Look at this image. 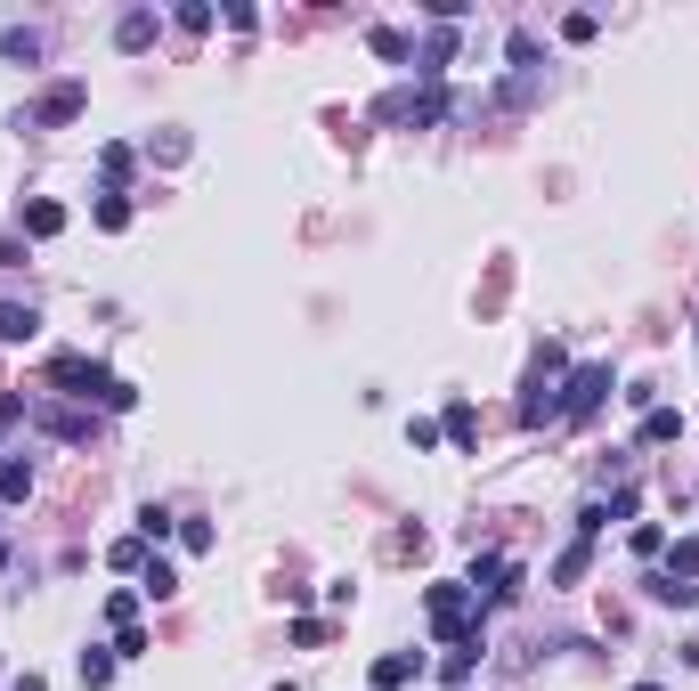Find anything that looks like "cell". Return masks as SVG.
<instances>
[{
	"label": "cell",
	"instance_id": "1",
	"mask_svg": "<svg viewBox=\"0 0 699 691\" xmlns=\"http://www.w3.org/2000/svg\"><path fill=\"white\" fill-rule=\"evenodd\" d=\"M49 374H57V383H66L74 399H98V407H139V391H131V383H114V374H106L98 358H82V350H57V358H49Z\"/></svg>",
	"mask_w": 699,
	"mask_h": 691
},
{
	"label": "cell",
	"instance_id": "18",
	"mask_svg": "<svg viewBox=\"0 0 699 691\" xmlns=\"http://www.w3.org/2000/svg\"><path fill=\"white\" fill-rule=\"evenodd\" d=\"M634 553L659 561V553H667V529H659V521H643V529H634Z\"/></svg>",
	"mask_w": 699,
	"mask_h": 691
},
{
	"label": "cell",
	"instance_id": "11",
	"mask_svg": "<svg viewBox=\"0 0 699 691\" xmlns=\"http://www.w3.org/2000/svg\"><path fill=\"white\" fill-rule=\"evenodd\" d=\"M114 41H122V49H147V41H155V9H131V17L114 25Z\"/></svg>",
	"mask_w": 699,
	"mask_h": 691
},
{
	"label": "cell",
	"instance_id": "20",
	"mask_svg": "<svg viewBox=\"0 0 699 691\" xmlns=\"http://www.w3.org/2000/svg\"><path fill=\"white\" fill-rule=\"evenodd\" d=\"M407 448H415V456H431V448H439V423H423V415H415V423H407Z\"/></svg>",
	"mask_w": 699,
	"mask_h": 691
},
{
	"label": "cell",
	"instance_id": "14",
	"mask_svg": "<svg viewBox=\"0 0 699 691\" xmlns=\"http://www.w3.org/2000/svg\"><path fill=\"white\" fill-rule=\"evenodd\" d=\"M643 439H651V448H667V439H683V415H675V407H651V415H643Z\"/></svg>",
	"mask_w": 699,
	"mask_h": 691
},
{
	"label": "cell",
	"instance_id": "4",
	"mask_svg": "<svg viewBox=\"0 0 699 691\" xmlns=\"http://www.w3.org/2000/svg\"><path fill=\"white\" fill-rule=\"evenodd\" d=\"M602 399H610V366H578V374H569V391H561V423H586Z\"/></svg>",
	"mask_w": 699,
	"mask_h": 691
},
{
	"label": "cell",
	"instance_id": "2",
	"mask_svg": "<svg viewBox=\"0 0 699 691\" xmlns=\"http://www.w3.org/2000/svg\"><path fill=\"white\" fill-rule=\"evenodd\" d=\"M431 626L448 635V651L456 643H480V594L472 586H431Z\"/></svg>",
	"mask_w": 699,
	"mask_h": 691
},
{
	"label": "cell",
	"instance_id": "24",
	"mask_svg": "<svg viewBox=\"0 0 699 691\" xmlns=\"http://www.w3.org/2000/svg\"><path fill=\"white\" fill-rule=\"evenodd\" d=\"M277 691H293V683H277Z\"/></svg>",
	"mask_w": 699,
	"mask_h": 691
},
{
	"label": "cell",
	"instance_id": "3",
	"mask_svg": "<svg viewBox=\"0 0 699 691\" xmlns=\"http://www.w3.org/2000/svg\"><path fill=\"white\" fill-rule=\"evenodd\" d=\"M521 423H561V350L545 342L529 366V391H521Z\"/></svg>",
	"mask_w": 699,
	"mask_h": 691
},
{
	"label": "cell",
	"instance_id": "7",
	"mask_svg": "<svg viewBox=\"0 0 699 691\" xmlns=\"http://www.w3.org/2000/svg\"><path fill=\"white\" fill-rule=\"evenodd\" d=\"M415 667H423L415 651H383V659H374V691H399V683H407Z\"/></svg>",
	"mask_w": 699,
	"mask_h": 691
},
{
	"label": "cell",
	"instance_id": "19",
	"mask_svg": "<svg viewBox=\"0 0 699 691\" xmlns=\"http://www.w3.org/2000/svg\"><path fill=\"white\" fill-rule=\"evenodd\" d=\"M82 683H90V691L114 683V659H106V651H82Z\"/></svg>",
	"mask_w": 699,
	"mask_h": 691
},
{
	"label": "cell",
	"instance_id": "12",
	"mask_svg": "<svg viewBox=\"0 0 699 691\" xmlns=\"http://www.w3.org/2000/svg\"><path fill=\"white\" fill-rule=\"evenodd\" d=\"M659 578H675V586H691V578H699V537H683V545L667 553V570H659Z\"/></svg>",
	"mask_w": 699,
	"mask_h": 691
},
{
	"label": "cell",
	"instance_id": "9",
	"mask_svg": "<svg viewBox=\"0 0 699 691\" xmlns=\"http://www.w3.org/2000/svg\"><path fill=\"white\" fill-rule=\"evenodd\" d=\"M0 496H9V505L33 496V464H25V456H0Z\"/></svg>",
	"mask_w": 699,
	"mask_h": 691
},
{
	"label": "cell",
	"instance_id": "6",
	"mask_svg": "<svg viewBox=\"0 0 699 691\" xmlns=\"http://www.w3.org/2000/svg\"><path fill=\"white\" fill-rule=\"evenodd\" d=\"M41 318H33V301H0V342H33Z\"/></svg>",
	"mask_w": 699,
	"mask_h": 691
},
{
	"label": "cell",
	"instance_id": "8",
	"mask_svg": "<svg viewBox=\"0 0 699 691\" xmlns=\"http://www.w3.org/2000/svg\"><path fill=\"white\" fill-rule=\"evenodd\" d=\"M366 41H374V57H383V66H407V57H415V41H407L399 25H374Z\"/></svg>",
	"mask_w": 699,
	"mask_h": 691
},
{
	"label": "cell",
	"instance_id": "17",
	"mask_svg": "<svg viewBox=\"0 0 699 691\" xmlns=\"http://www.w3.org/2000/svg\"><path fill=\"white\" fill-rule=\"evenodd\" d=\"M90 220L114 236V228H131V204H122V196H98V212H90Z\"/></svg>",
	"mask_w": 699,
	"mask_h": 691
},
{
	"label": "cell",
	"instance_id": "23",
	"mask_svg": "<svg viewBox=\"0 0 699 691\" xmlns=\"http://www.w3.org/2000/svg\"><path fill=\"white\" fill-rule=\"evenodd\" d=\"M634 691H659V683H634Z\"/></svg>",
	"mask_w": 699,
	"mask_h": 691
},
{
	"label": "cell",
	"instance_id": "10",
	"mask_svg": "<svg viewBox=\"0 0 699 691\" xmlns=\"http://www.w3.org/2000/svg\"><path fill=\"white\" fill-rule=\"evenodd\" d=\"M57 228H66V204L33 196V204H25V236H57Z\"/></svg>",
	"mask_w": 699,
	"mask_h": 691
},
{
	"label": "cell",
	"instance_id": "5",
	"mask_svg": "<svg viewBox=\"0 0 699 691\" xmlns=\"http://www.w3.org/2000/svg\"><path fill=\"white\" fill-rule=\"evenodd\" d=\"M74 114H82V82H57V90L33 106V122H74Z\"/></svg>",
	"mask_w": 699,
	"mask_h": 691
},
{
	"label": "cell",
	"instance_id": "21",
	"mask_svg": "<svg viewBox=\"0 0 699 691\" xmlns=\"http://www.w3.org/2000/svg\"><path fill=\"white\" fill-rule=\"evenodd\" d=\"M9 691H49V683H41V675H17V683H9Z\"/></svg>",
	"mask_w": 699,
	"mask_h": 691
},
{
	"label": "cell",
	"instance_id": "15",
	"mask_svg": "<svg viewBox=\"0 0 699 691\" xmlns=\"http://www.w3.org/2000/svg\"><path fill=\"white\" fill-rule=\"evenodd\" d=\"M586 561H594V545L578 537V545H569V553L553 561V586H578V578H586Z\"/></svg>",
	"mask_w": 699,
	"mask_h": 691
},
{
	"label": "cell",
	"instance_id": "13",
	"mask_svg": "<svg viewBox=\"0 0 699 691\" xmlns=\"http://www.w3.org/2000/svg\"><path fill=\"white\" fill-rule=\"evenodd\" d=\"M139 594L171 602V594H179V570H171V561H147V570H139Z\"/></svg>",
	"mask_w": 699,
	"mask_h": 691
},
{
	"label": "cell",
	"instance_id": "22",
	"mask_svg": "<svg viewBox=\"0 0 699 691\" xmlns=\"http://www.w3.org/2000/svg\"><path fill=\"white\" fill-rule=\"evenodd\" d=\"M0 570H9V545H0Z\"/></svg>",
	"mask_w": 699,
	"mask_h": 691
},
{
	"label": "cell",
	"instance_id": "16",
	"mask_svg": "<svg viewBox=\"0 0 699 691\" xmlns=\"http://www.w3.org/2000/svg\"><path fill=\"white\" fill-rule=\"evenodd\" d=\"M448 439H456V448H480V415H472V407H464V399H456V407H448Z\"/></svg>",
	"mask_w": 699,
	"mask_h": 691
}]
</instances>
